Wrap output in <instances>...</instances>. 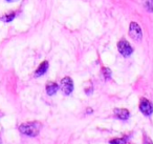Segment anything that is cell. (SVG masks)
<instances>
[{"instance_id":"1","label":"cell","mask_w":153,"mask_h":144,"mask_svg":"<svg viewBox=\"0 0 153 144\" xmlns=\"http://www.w3.org/2000/svg\"><path fill=\"white\" fill-rule=\"evenodd\" d=\"M41 129V123L39 122H28L23 123L19 126V130L23 135L30 136V137H36L40 133Z\"/></svg>"},{"instance_id":"2","label":"cell","mask_w":153,"mask_h":144,"mask_svg":"<svg viewBox=\"0 0 153 144\" xmlns=\"http://www.w3.org/2000/svg\"><path fill=\"white\" fill-rule=\"evenodd\" d=\"M129 36L133 39L134 41H140L143 37L142 28L136 22H131L129 26Z\"/></svg>"},{"instance_id":"3","label":"cell","mask_w":153,"mask_h":144,"mask_svg":"<svg viewBox=\"0 0 153 144\" xmlns=\"http://www.w3.org/2000/svg\"><path fill=\"white\" fill-rule=\"evenodd\" d=\"M117 49H119V52L124 57H129L132 54V52H133L131 45H130L125 39H123V40H121L117 43Z\"/></svg>"},{"instance_id":"4","label":"cell","mask_w":153,"mask_h":144,"mask_svg":"<svg viewBox=\"0 0 153 144\" xmlns=\"http://www.w3.org/2000/svg\"><path fill=\"white\" fill-rule=\"evenodd\" d=\"M61 88L65 95H70L74 91V82H72L71 78L69 77H65L61 80Z\"/></svg>"},{"instance_id":"5","label":"cell","mask_w":153,"mask_h":144,"mask_svg":"<svg viewBox=\"0 0 153 144\" xmlns=\"http://www.w3.org/2000/svg\"><path fill=\"white\" fill-rule=\"evenodd\" d=\"M140 110L145 116H150V115L153 112V106L149 100L143 98L140 102Z\"/></svg>"},{"instance_id":"6","label":"cell","mask_w":153,"mask_h":144,"mask_svg":"<svg viewBox=\"0 0 153 144\" xmlns=\"http://www.w3.org/2000/svg\"><path fill=\"white\" fill-rule=\"evenodd\" d=\"M114 115L117 118L121 119V120H127L130 116V112L129 110H125V108H115Z\"/></svg>"},{"instance_id":"7","label":"cell","mask_w":153,"mask_h":144,"mask_svg":"<svg viewBox=\"0 0 153 144\" xmlns=\"http://www.w3.org/2000/svg\"><path fill=\"white\" fill-rule=\"evenodd\" d=\"M47 68H48V62L47 61L42 62V63L39 65V68H38V70H36V73H35V76L40 77V76H42V75H44L45 73H46Z\"/></svg>"},{"instance_id":"8","label":"cell","mask_w":153,"mask_h":144,"mask_svg":"<svg viewBox=\"0 0 153 144\" xmlns=\"http://www.w3.org/2000/svg\"><path fill=\"white\" fill-rule=\"evenodd\" d=\"M58 89H59V86H58L57 83H55V82H48L47 83V85H46L47 95H49V96L55 95V94L58 92Z\"/></svg>"},{"instance_id":"9","label":"cell","mask_w":153,"mask_h":144,"mask_svg":"<svg viewBox=\"0 0 153 144\" xmlns=\"http://www.w3.org/2000/svg\"><path fill=\"white\" fill-rule=\"evenodd\" d=\"M142 2L145 10L148 12H153V0H142Z\"/></svg>"},{"instance_id":"10","label":"cell","mask_w":153,"mask_h":144,"mask_svg":"<svg viewBox=\"0 0 153 144\" xmlns=\"http://www.w3.org/2000/svg\"><path fill=\"white\" fill-rule=\"evenodd\" d=\"M15 18V13H12V14H9V15H4L1 17V20L4 22H10Z\"/></svg>"},{"instance_id":"11","label":"cell","mask_w":153,"mask_h":144,"mask_svg":"<svg viewBox=\"0 0 153 144\" xmlns=\"http://www.w3.org/2000/svg\"><path fill=\"white\" fill-rule=\"evenodd\" d=\"M103 74H104L105 78L109 79V78H110V76H111V70H109V68H104V70H103Z\"/></svg>"},{"instance_id":"12","label":"cell","mask_w":153,"mask_h":144,"mask_svg":"<svg viewBox=\"0 0 153 144\" xmlns=\"http://www.w3.org/2000/svg\"><path fill=\"white\" fill-rule=\"evenodd\" d=\"M110 143L115 144V143H126V142H125V140H124V139H114V140H111Z\"/></svg>"},{"instance_id":"13","label":"cell","mask_w":153,"mask_h":144,"mask_svg":"<svg viewBox=\"0 0 153 144\" xmlns=\"http://www.w3.org/2000/svg\"><path fill=\"white\" fill-rule=\"evenodd\" d=\"M7 1H12V0H7Z\"/></svg>"}]
</instances>
